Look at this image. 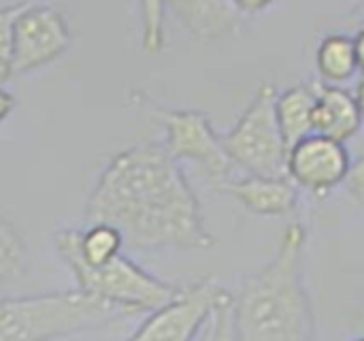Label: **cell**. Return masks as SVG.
Returning a JSON list of instances; mask_svg holds the SVG:
<instances>
[{
  "label": "cell",
  "instance_id": "cell-1",
  "mask_svg": "<svg viewBox=\"0 0 364 341\" xmlns=\"http://www.w3.org/2000/svg\"><path fill=\"white\" fill-rule=\"evenodd\" d=\"M85 224H111L130 250H207L215 243L179 160L162 143L122 149L100 171Z\"/></svg>",
  "mask_w": 364,
  "mask_h": 341
},
{
  "label": "cell",
  "instance_id": "cell-2",
  "mask_svg": "<svg viewBox=\"0 0 364 341\" xmlns=\"http://www.w3.org/2000/svg\"><path fill=\"white\" fill-rule=\"evenodd\" d=\"M307 231L286 226L275 256L235 295V341H314V310L303 276Z\"/></svg>",
  "mask_w": 364,
  "mask_h": 341
},
{
  "label": "cell",
  "instance_id": "cell-3",
  "mask_svg": "<svg viewBox=\"0 0 364 341\" xmlns=\"http://www.w3.org/2000/svg\"><path fill=\"white\" fill-rule=\"evenodd\" d=\"M130 314L81 288L32 297H4L0 341H60L105 329Z\"/></svg>",
  "mask_w": 364,
  "mask_h": 341
},
{
  "label": "cell",
  "instance_id": "cell-4",
  "mask_svg": "<svg viewBox=\"0 0 364 341\" xmlns=\"http://www.w3.org/2000/svg\"><path fill=\"white\" fill-rule=\"evenodd\" d=\"M73 45V30L60 9L38 2L0 6V81L38 70Z\"/></svg>",
  "mask_w": 364,
  "mask_h": 341
},
{
  "label": "cell",
  "instance_id": "cell-5",
  "mask_svg": "<svg viewBox=\"0 0 364 341\" xmlns=\"http://www.w3.org/2000/svg\"><path fill=\"white\" fill-rule=\"evenodd\" d=\"M277 88L262 83L235 126L222 137L230 162L247 175L288 177L290 147L277 120Z\"/></svg>",
  "mask_w": 364,
  "mask_h": 341
},
{
  "label": "cell",
  "instance_id": "cell-6",
  "mask_svg": "<svg viewBox=\"0 0 364 341\" xmlns=\"http://www.w3.org/2000/svg\"><path fill=\"white\" fill-rule=\"evenodd\" d=\"M55 252L73 271L81 290L126 310L130 316L151 314L162 305L171 303L181 293L179 286H173L147 273L141 265H136L124 254L102 267H87L66 250Z\"/></svg>",
  "mask_w": 364,
  "mask_h": 341
},
{
  "label": "cell",
  "instance_id": "cell-7",
  "mask_svg": "<svg viewBox=\"0 0 364 341\" xmlns=\"http://www.w3.org/2000/svg\"><path fill=\"white\" fill-rule=\"evenodd\" d=\"M154 117L166 132V149L177 160H190L200 167L213 188L232 179L230 162L222 137L213 130L209 117L194 109H154Z\"/></svg>",
  "mask_w": 364,
  "mask_h": 341
},
{
  "label": "cell",
  "instance_id": "cell-8",
  "mask_svg": "<svg viewBox=\"0 0 364 341\" xmlns=\"http://www.w3.org/2000/svg\"><path fill=\"white\" fill-rule=\"evenodd\" d=\"M228 288L215 278L198 280L160 310L151 312L124 341H198Z\"/></svg>",
  "mask_w": 364,
  "mask_h": 341
},
{
  "label": "cell",
  "instance_id": "cell-9",
  "mask_svg": "<svg viewBox=\"0 0 364 341\" xmlns=\"http://www.w3.org/2000/svg\"><path fill=\"white\" fill-rule=\"evenodd\" d=\"M350 169L352 158L346 143L318 132L292 145L288 154V177L316 196H326L346 184Z\"/></svg>",
  "mask_w": 364,
  "mask_h": 341
},
{
  "label": "cell",
  "instance_id": "cell-10",
  "mask_svg": "<svg viewBox=\"0 0 364 341\" xmlns=\"http://www.w3.org/2000/svg\"><path fill=\"white\" fill-rule=\"evenodd\" d=\"M218 190L230 194L250 214L262 218H284L294 214L299 207V186L290 177L271 179L245 175L239 179H228Z\"/></svg>",
  "mask_w": 364,
  "mask_h": 341
},
{
  "label": "cell",
  "instance_id": "cell-11",
  "mask_svg": "<svg viewBox=\"0 0 364 341\" xmlns=\"http://www.w3.org/2000/svg\"><path fill=\"white\" fill-rule=\"evenodd\" d=\"M168 11L194 38L203 41L232 38L241 32L247 19L239 2L222 0H179L171 2Z\"/></svg>",
  "mask_w": 364,
  "mask_h": 341
},
{
  "label": "cell",
  "instance_id": "cell-12",
  "mask_svg": "<svg viewBox=\"0 0 364 341\" xmlns=\"http://www.w3.org/2000/svg\"><path fill=\"white\" fill-rule=\"evenodd\" d=\"M363 111L356 94L337 85H320L316 107V132L339 143L352 141L363 128Z\"/></svg>",
  "mask_w": 364,
  "mask_h": 341
},
{
  "label": "cell",
  "instance_id": "cell-13",
  "mask_svg": "<svg viewBox=\"0 0 364 341\" xmlns=\"http://www.w3.org/2000/svg\"><path fill=\"white\" fill-rule=\"evenodd\" d=\"M318 83H296L277 96V120L288 147L316 132Z\"/></svg>",
  "mask_w": 364,
  "mask_h": 341
},
{
  "label": "cell",
  "instance_id": "cell-14",
  "mask_svg": "<svg viewBox=\"0 0 364 341\" xmlns=\"http://www.w3.org/2000/svg\"><path fill=\"white\" fill-rule=\"evenodd\" d=\"M316 66L324 85H337L352 81L360 73L354 36L346 32H328L322 36L316 49Z\"/></svg>",
  "mask_w": 364,
  "mask_h": 341
},
{
  "label": "cell",
  "instance_id": "cell-15",
  "mask_svg": "<svg viewBox=\"0 0 364 341\" xmlns=\"http://www.w3.org/2000/svg\"><path fill=\"white\" fill-rule=\"evenodd\" d=\"M28 269V250L21 233L11 220H0V284L2 288L19 282Z\"/></svg>",
  "mask_w": 364,
  "mask_h": 341
},
{
  "label": "cell",
  "instance_id": "cell-16",
  "mask_svg": "<svg viewBox=\"0 0 364 341\" xmlns=\"http://www.w3.org/2000/svg\"><path fill=\"white\" fill-rule=\"evenodd\" d=\"M141 32H143V49L147 53H158L164 43V23H166V11L168 4L164 2H143L141 6Z\"/></svg>",
  "mask_w": 364,
  "mask_h": 341
},
{
  "label": "cell",
  "instance_id": "cell-17",
  "mask_svg": "<svg viewBox=\"0 0 364 341\" xmlns=\"http://www.w3.org/2000/svg\"><path fill=\"white\" fill-rule=\"evenodd\" d=\"M346 188L352 194L354 201H358L360 205H364V154L352 162L350 175L346 179Z\"/></svg>",
  "mask_w": 364,
  "mask_h": 341
},
{
  "label": "cell",
  "instance_id": "cell-18",
  "mask_svg": "<svg viewBox=\"0 0 364 341\" xmlns=\"http://www.w3.org/2000/svg\"><path fill=\"white\" fill-rule=\"evenodd\" d=\"M15 107H17V98L9 90L2 88V92H0V122H6Z\"/></svg>",
  "mask_w": 364,
  "mask_h": 341
},
{
  "label": "cell",
  "instance_id": "cell-19",
  "mask_svg": "<svg viewBox=\"0 0 364 341\" xmlns=\"http://www.w3.org/2000/svg\"><path fill=\"white\" fill-rule=\"evenodd\" d=\"M354 43H356V53H358V64H360V73L364 77V21L358 23L356 34H354Z\"/></svg>",
  "mask_w": 364,
  "mask_h": 341
},
{
  "label": "cell",
  "instance_id": "cell-20",
  "mask_svg": "<svg viewBox=\"0 0 364 341\" xmlns=\"http://www.w3.org/2000/svg\"><path fill=\"white\" fill-rule=\"evenodd\" d=\"M356 98H358V105H360V111H363V117H364V77L360 79V83H358Z\"/></svg>",
  "mask_w": 364,
  "mask_h": 341
},
{
  "label": "cell",
  "instance_id": "cell-21",
  "mask_svg": "<svg viewBox=\"0 0 364 341\" xmlns=\"http://www.w3.org/2000/svg\"><path fill=\"white\" fill-rule=\"evenodd\" d=\"M354 19H356V23H363L364 21V4H358L354 9Z\"/></svg>",
  "mask_w": 364,
  "mask_h": 341
},
{
  "label": "cell",
  "instance_id": "cell-22",
  "mask_svg": "<svg viewBox=\"0 0 364 341\" xmlns=\"http://www.w3.org/2000/svg\"><path fill=\"white\" fill-rule=\"evenodd\" d=\"M354 341H364V337H358V340H354Z\"/></svg>",
  "mask_w": 364,
  "mask_h": 341
}]
</instances>
